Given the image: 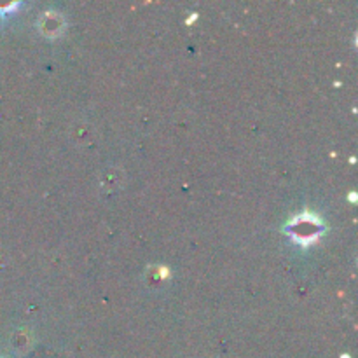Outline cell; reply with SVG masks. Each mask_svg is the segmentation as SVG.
I'll list each match as a JSON object with an SVG mask.
<instances>
[{
    "label": "cell",
    "instance_id": "cell-1",
    "mask_svg": "<svg viewBox=\"0 0 358 358\" xmlns=\"http://www.w3.org/2000/svg\"><path fill=\"white\" fill-rule=\"evenodd\" d=\"M292 234L294 240L301 241V243H306V241H315L318 236V227H322V224H318L317 220H311V222H306L303 220L301 224L292 222Z\"/></svg>",
    "mask_w": 358,
    "mask_h": 358
}]
</instances>
